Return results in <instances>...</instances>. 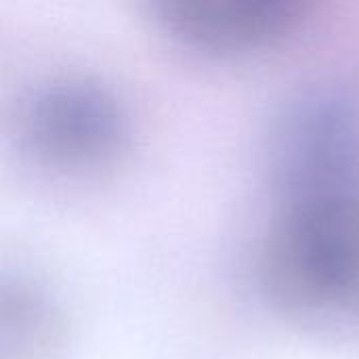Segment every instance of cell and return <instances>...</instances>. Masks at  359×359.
Listing matches in <instances>:
<instances>
[{
	"label": "cell",
	"instance_id": "cell-1",
	"mask_svg": "<svg viewBox=\"0 0 359 359\" xmlns=\"http://www.w3.org/2000/svg\"><path fill=\"white\" fill-rule=\"evenodd\" d=\"M263 276L290 313L322 322L359 318V189L282 198Z\"/></svg>",
	"mask_w": 359,
	"mask_h": 359
},
{
	"label": "cell",
	"instance_id": "cell-2",
	"mask_svg": "<svg viewBox=\"0 0 359 359\" xmlns=\"http://www.w3.org/2000/svg\"><path fill=\"white\" fill-rule=\"evenodd\" d=\"M273 156L282 198L359 189V103L330 88L301 95L278 122Z\"/></svg>",
	"mask_w": 359,
	"mask_h": 359
},
{
	"label": "cell",
	"instance_id": "cell-3",
	"mask_svg": "<svg viewBox=\"0 0 359 359\" xmlns=\"http://www.w3.org/2000/svg\"><path fill=\"white\" fill-rule=\"evenodd\" d=\"M29 149L57 168H93L122 147L126 114L103 82L67 74L40 84L25 105Z\"/></svg>",
	"mask_w": 359,
	"mask_h": 359
},
{
	"label": "cell",
	"instance_id": "cell-4",
	"mask_svg": "<svg viewBox=\"0 0 359 359\" xmlns=\"http://www.w3.org/2000/svg\"><path fill=\"white\" fill-rule=\"evenodd\" d=\"M158 21L181 42L206 50H248L297 27L307 0H158Z\"/></svg>",
	"mask_w": 359,
	"mask_h": 359
},
{
	"label": "cell",
	"instance_id": "cell-5",
	"mask_svg": "<svg viewBox=\"0 0 359 359\" xmlns=\"http://www.w3.org/2000/svg\"><path fill=\"white\" fill-rule=\"evenodd\" d=\"M55 334V318L40 294L19 288L15 297H4L2 307V349L19 355L38 353Z\"/></svg>",
	"mask_w": 359,
	"mask_h": 359
}]
</instances>
